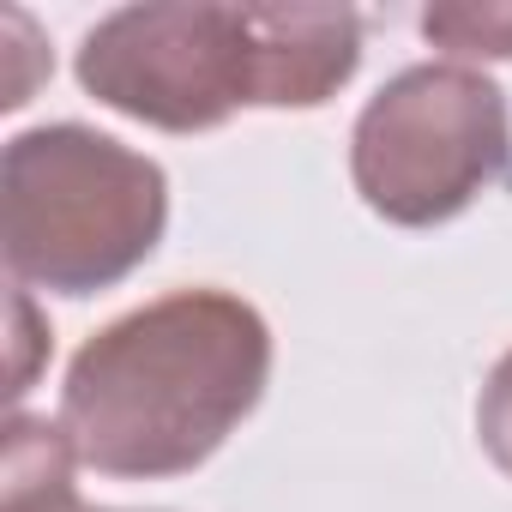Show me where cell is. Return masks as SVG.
Instances as JSON below:
<instances>
[{
	"mask_svg": "<svg viewBox=\"0 0 512 512\" xmlns=\"http://www.w3.org/2000/svg\"><path fill=\"white\" fill-rule=\"evenodd\" d=\"M272 326L229 290H169L109 320L61 386L79 464L121 482L199 470L266 398Z\"/></svg>",
	"mask_w": 512,
	"mask_h": 512,
	"instance_id": "6da1fadb",
	"label": "cell"
},
{
	"mask_svg": "<svg viewBox=\"0 0 512 512\" xmlns=\"http://www.w3.org/2000/svg\"><path fill=\"white\" fill-rule=\"evenodd\" d=\"M362 67L350 7H229L145 0L97 19L79 43V85L145 127L211 133L235 109H320Z\"/></svg>",
	"mask_w": 512,
	"mask_h": 512,
	"instance_id": "7a4b0ae2",
	"label": "cell"
},
{
	"mask_svg": "<svg viewBox=\"0 0 512 512\" xmlns=\"http://www.w3.org/2000/svg\"><path fill=\"white\" fill-rule=\"evenodd\" d=\"M0 217L19 290L97 296L157 253L169 229V175L85 121H49L7 139Z\"/></svg>",
	"mask_w": 512,
	"mask_h": 512,
	"instance_id": "3957f363",
	"label": "cell"
},
{
	"mask_svg": "<svg viewBox=\"0 0 512 512\" xmlns=\"http://www.w3.org/2000/svg\"><path fill=\"white\" fill-rule=\"evenodd\" d=\"M512 169L506 91L464 61H422L386 79L350 133L362 205L398 229H434L470 211Z\"/></svg>",
	"mask_w": 512,
	"mask_h": 512,
	"instance_id": "277c9868",
	"label": "cell"
},
{
	"mask_svg": "<svg viewBox=\"0 0 512 512\" xmlns=\"http://www.w3.org/2000/svg\"><path fill=\"white\" fill-rule=\"evenodd\" d=\"M73 458L79 452L61 422L13 410L7 458H0V512H79Z\"/></svg>",
	"mask_w": 512,
	"mask_h": 512,
	"instance_id": "5b68a950",
	"label": "cell"
},
{
	"mask_svg": "<svg viewBox=\"0 0 512 512\" xmlns=\"http://www.w3.org/2000/svg\"><path fill=\"white\" fill-rule=\"evenodd\" d=\"M422 37L458 61H512V0H446V7H428Z\"/></svg>",
	"mask_w": 512,
	"mask_h": 512,
	"instance_id": "8992f818",
	"label": "cell"
},
{
	"mask_svg": "<svg viewBox=\"0 0 512 512\" xmlns=\"http://www.w3.org/2000/svg\"><path fill=\"white\" fill-rule=\"evenodd\" d=\"M476 434H482V452L494 458V470L512 476V350H506V356L488 368V380H482Z\"/></svg>",
	"mask_w": 512,
	"mask_h": 512,
	"instance_id": "52a82bcc",
	"label": "cell"
},
{
	"mask_svg": "<svg viewBox=\"0 0 512 512\" xmlns=\"http://www.w3.org/2000/svg\"><path fill=\"white\" fill-rule=\"evenodd\" d=\"M79 512H91V506H79ZM97 512H103V506H97Z\"/></svg>",
	"mask_w": 512,
	"mask_h": 512,
	"instance_id": "ba28073f",
	"label": "cell"
}]
</instances>
